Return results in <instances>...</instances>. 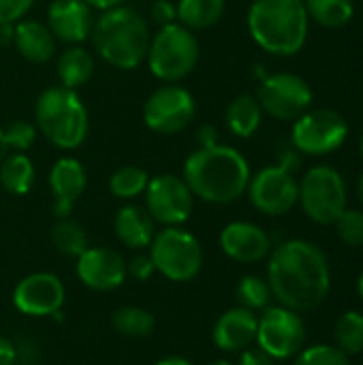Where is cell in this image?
<instances>
[{"label":"cell","mask_w":363,"mask_h":365,"mask_svg":"<svg viewBox=\"0 0 363 365\" xmlns=\"http://www.w3.org/2000/svg\"><path fill=\"white\" fill-rule=\"evenodd\" d=\"M111 325L118 334H122L126 338H148V336H152V331L156 327V319L145 308L124 306L111 314Z\"/></svg>","instance_id":"obj_29"},{"label":"cell","mask_w":363,"mask_h":365,"mask_svg":"<svg viewBox=\"0 0 363 365\" xmlns=\"http://www.w3.org/2000/svg\"><path fill=\"white\" fill-rule=\"evenodd\" d=\"M334 336H336V346H338L344 355H349V357L359 355L363 351L362 312H355V310L344 312V314L336 321Z\"/></svg>","instance_id":"obj_31"},{"label":"cell","mask_w":363,"mask_h":365,"mask_svg":"<svg viewBox=\"0 0 363 365\" xmlns=\"http://www.w3.org/2000/svg\"><path fill=\"white\" fill-rule=\"evenodd\" d=\"M148 255L154 269L171 282H190L203 267V248L184 227H163L156 231Z\"/></svg>","instance_id":"obj_7"},{"label":"cell","mask_w":363,"mask_h":365,"mask_svg":"<svg viewBox=\"0 0 363 365\" xmlns=\"http://www.w3.org/2000/svg\"><path fill=\"white\" fill-rule=\"evenodd\" d=\"M148 182H150V175L145 169L135 167V165H126V167H120L111 173L109 190L120 201H133L145 192Z\"/></svg>","instance_id":"obj_30"},{"label":"cell","mask_w":363,"mask_h":365,"mask_svg":"<svg viewBox=\"0 0 363 365\" xmlns=\"http://www.w3.org/2000/svg\"><path fill=\"white\" fill-rule=\"evenodd\" d=\"M304 214L323 227L334 225L347 210V184L340 171L329 165L308 169L300 182V201Z\"/></svg>","instance_id":"obj_8"},{"label":"cell","mask_w":363,"mask_h":365,"mask_svg":"<svg viewBox=\"0 0 363 365\" xmlns=\"http://www.w3.org/2000/svg\"><path fill=\"white\" fill-rule=\"evenodd\" d=\"M17 361V349L9 338L0 336V365H15Z\"/></svg>","instance_id":"obj_40"},{"label":"cell","mask_w":363,"mask_h":365,"mask_svg":"<svg viewBox=\"0 0 363 365\" xmlns=\"http://www.w3.org/2000/svg\"><path fill=\"white\" fill-rule=\"evenodd\" d=\"M225 120H227V128L231 135H235L240 139H248L259 130L261 120H263V109H261L257 96L240 94L229 103Z\"/></svg>","instance_id":"obj_24"},{"label":"cell","mask_w":363,"mask_h":365,"mask_svg":"<svg viewBox=\"0 0 363 365\" xmlns=\"http://www.w3.org/2000/svg\"><path fill=\"white\" fill-rule=\"evenodd\" d=\"M36 139V126L26 120H15L4 128V141L9 152H28Z\"/></svg>","instance_id":"obj_35"},{"label":"cell","mask_w":363,"mask_h":365,"mask_svg":"<svg viewBox=\"0 0 363 365\" xmlns=\"http://www.w3.org/2000/svg\"><path fill=\"white\" fill-rule=\"evenodd\" d=\"M210 365H233L231 361H227V359H216V361H212Z\"/></svg>","instance_id":"obj_47"},{"label":"cell","mask_w":363,"mask_h":365,"mask_svg":"<svg viewBox=\"0 0 363 365\" xmlns=\"http://www.w3.org/2000/svg\"><path fill=\"white\" fill-rule=\"evenodd\" d=\"M88 186V173L83 165L73 156H62L53 163L49 171V188L53 195V216L71 218V212L77 203V199L83 195Z\"/></svg>","instance_id":"obj_18"},{"label":"cell","mask_w":363,"mask_h":365,"mask_svg":"<svg viewBox=\"0 0 363 365\" xmlns=\"http://www.w3.org/2000/svg\"><path fill=\"white\" fill-rule=\"evenodd\" d=\"M126 274H128L131 278L139 280V282L150 280V278L156 274V269H154V263H152L150 255H137V257H133V259H131V263H126Z\"/></svg>","instance_id":"obj_37"},{"label":"cell","mask_w":363,"mask_h":365,"mask_svg":"<svg viewBox=\"0 0 363 365\" xmlns=\"http://www.w3.org/2000/svg\"><path fill=\"white\" fill-rule=\"evenodd\" d=\"M152 19L158 28L178 21V9L171 0H156L152 4Z\"/></svg>","instance_id":"obj_38"},{"label":"cell","mask_w":363,"mask_h":365,"mask_svg":"<svg viewBox=\"0 0 363 365\" xmlns=\"http://www.w3.org/2000/svg\"><path fill=\"white\" fill-rule=\"evenodd\" d=\"M357 199H359V203L363 205V173L362 178H359V182H357Z\"/></svg>","instance_id":"obj_46"},{"label":"cell","mask_w":363,"mask_h":365,"mask_svg":"<svg viewBox=\"0 0 363 365\" xmlns=\"http://www.w3.org/2000/svg\"><path fill=\"white\" fill-rule=\"evenodd\" d=\"M34 0H0V24H17L28 15Z\"/></svg>","instance_id":"obj_36"},{"label":"cell","mask_w":363,"mask_h":365,"mask_svg":"<svg viewBox=\"0 0 363 365\" xmlns=\"http://www.w3.org/2000/svg\"><path fill=\"white\" fill-rule=\"evenodd\" d=\"M255 342L274 361L291 359L306 344V325L300 312L285 306H267L259 317Z\"/></svg>","instance_id":"obj_11"},{"label":"cell","mask_w":363,"mask_h":365,"mask_svg":"<svg viewBox=\"0 0 363 365\" xmlns=\"http://www.w3.org/2000/svg\"><path fill=\"white\" fill-rule=\"evenodd\" d=\"M246 192L257 212L265 216H285L300 201V182L293 171L282 165H270L250 175Z\"/></svg>","instance_id":"obj_13"},{"label":"cell","mask_w":363,"mask_h":365,"mask_svg":"<svg viewBox=\"0 0 363 365\" xmlns=\"http://www.w3.org/2000/svg\"><path fill=\"white\" fill-rule=\"evenodd\" d=\"M257 327L259 317L244 306H235L218 317L212 329V340L216 349L225 353H242L257 340Z\"/></svg>","instance_id":"obj_20"},{"label":"cell","mask_w":363,"mask_h":365,"mask_svg":"<svg viewBox=\"0 0 363 365\" xmlns=\"http://www.w3.org/2000/svg\"><path fill=\"white\" fill-rule=\"evenodd\" d=\"M197 103L190 90L178 83L156 88L143 105V122L156 135H178L195 118Z\"/></svg>","instance_id":"obj_12"},{"label":"cell","mask_w":363,"mask_h":365,"mask_svg":"<svg viewBox=\"0 0 363 365\" xmlns=\"http://www.w3.org/2000/svg\"><path fill=\"white\" fill-rule=\"evenodd\" d=\"M51 244L53 248L64 255V257H73L77 259L81 252H86L90 248V240L88 233L83 231V227L71 218H60L53 227H51Z\"/></svg>","instance_id":"obj_28"},{"label":"cell","mask_w":363,"mask_h":365,"mask_svg":"<svg viewBox=\"0 0 363 365\" xmlns=\"http://www.w3.org/2000/svg\"><path fill=\"white\" fill-rule=\"evenodd\" d=\"M308 19L323 28H342L355 15L353 0H304Z\"/></svg>","instance_id":"obj_27"},{"label":"cell","mask_w":363,"mask_h":365,"mask_svg":"<svg viewBox=\"0 0 363 365\" xmlns=\"http://www.w3.org/2000/svg\"><path fill=\"white\" fill-rule=\"evenodd\" d=\"M9 154V148H6V141H4V128H0V163L6 158Z\"/></svg>","instance_id":"obj_45"},{"label":"cell","mask_w":363,"mask_h":365,"mask_svg":"<svg viewBox=\"0 0 363 365\" xmlns=\"http://www.w3.org/2000/svg\"><path fill=\"white\" fill-rule=\"evenodd\" d=\"M56 75L60 79V86L77 90L83 83H88L94 75V58L88 49L81 45H71L66 51L60 53L56 62Z\"/></svg>","instance_id":"obj_23"},{"label":"cell","mask_w":363,"mask_h":365,"mask_svg":"<svg viewBox=\"0 0 363 365\" xmlns=\"http://www.w3.org/2000/svg\"><path fill=\"white\" fill-rule=\"evenodd\" d=\"M154 365H195L190 359H186V357H163V359H158Z\"/></svg>","instance_id":"obj_44"},{"label":"cell","mask_w":363,"mask_h":365,"mask_svg":"<svg viewBox=\"0 0 363 365\" xmlns=\"http://www.w3.org/2000/svg\"><path fill=\"white\" fill-rule=\"evenodd\" d=\"M56 36L47 24L36 19H19L13 32V45L17 47L19 56L28 62L43 64L49 62L56 53Z\"/></svg>","instance_id":"obj_22"},{"label":"cell","mask_w":363,"mask_h":365,"mask_svg":"<svg viewBox=\"0 0 363 365\" xmlns=\"http://www.w3.org/2000/svg\"><path fill=\"white\" fill-rule=\"evenodd\" d=\"M250 165L244 154L231 145H199L184 160V182L190 192L212 205H227L246 195Z\"/></svg>","instance_id":"obj_2"},{"label":"cell","mask_w":363,"mask_h":365,"mask_svg":"<svg viewBox=\"0 0 363 365\" xmlns=\"http://www.w3.org/2000/svg\"><path fill=\"white\" fill-rule=\"evenodd\" d=\"M145 210L156 225L163 227H182L195 210V195L190 192L184 178L163 173L150 178L143 192Z\"/></svg>","instance_id":"obj_14"},{"label":"cell","mask_w":363,"mask_h":365,"mask_svg":"<svg viewBox=\"0 0 363 365\" xmlns=\"http://www.w3.org/2000/svg\"><path fill=\"white\" fill-rule=\"evenodd\" d=\"M237 365H274V359L265 351H261L259 346L257 349L248 346V349L242 351Z\"/></svg>","instance_id":"obj_39"},{"label":"cell","mask_w":363,"mask_h":365,"mask_svg":"<svg viewBox=\"0 0 363 365\" xmlns=\"http://www.w3.org/2000/svg\"><path fill=\"white\" fill-rule=\"evenodd\" d=\"M257 101L274 120L291 122L304 115L315 101L310 83L295 73H276L261 79L257 88Z\"/></svg>","instance_id":"obj_10"},{"label":"cell","mask_w":363,"mask_h":365,"mask_svg":"<svg viewBox=\"0 0 363 365\" xmlns=\"http://www.w3.org/2000/svg\"><path fill=\"white\" fill-rule=\"evenodd\" d=\"M36 130L58 150H77L90 128L88 109L77 90L64 86L45 88L34 105Z\"/></svg>","instance_id":"obj_5"},{"label":"cell","mask_w":363,"mask_h":365,"mask_svg":"<svg viewBox=\"0 0 363 365\" xmlns=\"http://www.w3.org/2000/svg\"><path fill=\"white\" fill-rule=\"evenodd\" d=\"M178 21L188 30H205L225 15V0H180L175 4Z\"/></svg>","instance_id":"obj_26"},{"label":"cell","mask_w":363,"mask_h":365,"mask_svg":"<svg viewBox=\"0 0 363 365\" xmlns=\"http://www.w3.org/2000/svg\"><path fill=\"white\" fill-rule=\"evenodd\" d=\"M90 38L98 56L113 68L133 71L137 68L150 47V28L145 19L131 6H113L101 11L94 19Z\"/></svg>","instance_id":"obj_3"},{"label":"cell","mask_w":363,"mask_h":365,"mask_svg":"<svg viewBox=\"0 0 363 365\" xmlns=\"http://www.w3.org/2000/svg\"><path fill=\"white\" fill-rule=\"evenodd\" d=\"M293 365H351V361H349V355H344L338 346L315 344V346L302 349L295 355Z\"/></svg>","instance_id":"obj_33"},{"label":"cell","mask_w":363,"mask_h":365,"mask_svg":"<svg viewBox=\"0 0 363 365\" xmlns=\"http://www.w3.org/2000/svg\"><path fill=\"white\" fill-rule=\"evenodd\" d=\"M357 291H359V297L363 299V274L362 278H359V284H357Z\"/></svg>","instance_id":"obj_48"},{"label":"cell","mask_w":363,"mask_h":365,"mask_svg":"<svg viewBox=\"0 0 363 365\" xmlns=\"http://www.w3.org/2000/svg\"><path fill=\"white\" fill-rule=\"evenodd\" d=\"M199 145L203 148V145H216L218 143V130L214 128V126H201V130H199Z\"/></svg>","instance_id":"obj_41"},{"label":"cell","mask_w":363,"mask_h":365,"mask_svg":"<svg viewBox=\"0 0 363 365\" xmlns=\"http://www.w3.org/2000/svg\"><path fill=\"white\" fill-rule=\"evenodd\" d=\"M15 24H0V43H13Z\"/></svg>","instance_id":"obj_43"},{"label":"cell","mask_w":363,"mask_h":365,"mask_svg":"<svg viewBox=\"0 0 363 365\" xmlns=\"http://www.w3.org/2000/svg\"><path fill=\"white\" fill-rule=\"evenodd\" d=\"M113 231H116V237L126 248L143 250L152 244V240L156 235V222L152 220V216L148 214L145 207L128 203L116 212Z\"/></svg>","instance_id":"obj_21"},{"label":"cell","mask_w":363,"mask_h":365,"mask_svg":"<svg viewBox=\"0 0 363 365\" xmlns=\"http://www.w3.org/2000/svg\"><path fill=\"white\" fill-rule=\"evenodd\" d=\"M92 9H98V11H109L113 6H120L124 0H86Z\"/></svg>","instance_id":"obj_42"},{"label":"cell","mask_w":363,"mask_h":365,"mask_svg":"<svg viewBox=\"0 0 363 365\" xmlns=\"http://www.w3.org/2000/svg\"><path fill=\"white\" fill-rule=\"evenodd\" d=\"M334 225H336L338 237L349 248H363V212L344 210Z\"/></svg>","instance_id":"obj_34"},{"label":"cell","mask_w":363,"mask_h":365,"mask_svg":"<svg viewBox=\"0 0 363 365\" xmlns=\"http://www.w3.org/2000/svg\"><path fill=\"white\" fill-rule=\"evenodd\" d=\"M11 299L15 310L26 317H60L66 291L56 274L36 272L15 284Z\"/></svg>","instance_id":"obj_15"},{"label":"cell","mask_w":363,"mask_h":365,"mask_svg":"<svg viewBox=\"0 0 363 365\" xmlns=\"http://www.w3.org/2000/svg\"><path fill=\"white\" fill-rule=\"evenodd\" d=\"M304 0H255L248 9L252 41L272 56H295L308 38Z\"/></svg>","instance_id":"obj_4"},{"label":"cell","mask_w":363,"mask_h":365,"mask_svg":"<svg viewBox=\"0 0 363 365\" xmlns=\"http://www.w3.org/2000/svg\"><path fill=\"white\" fill-rule=\"evenodd\" d=\"M220 250L237 263H259L272 252L270 235L255 222L235 220L220 231Z\"/></svg>","instance_id":"obj_17"},{"label":"cell","mask_w":363,"mask_h":365,"mask_svg":"<svg viewBox=\"0 0 363 365\" xmlns=\"http://www.w3.org/2000/svg\"><path fill=\"white\" fill-rule=\"evenodd\" d=\"M349 124L336 109H308L300 115L291 130V143L300 154L327 156L344 145Z\"/></svg>","instance_id":"obj_9"},{"label":"cell","mask_w":363,"mask_h":365,"mask_svg":"<svg viewBox=\"0 0 363 365\" xmlns=\"http://www.w3.org/2000/svg\"><path fill=\"white\" fill-rule=\"evenodd\" d=\"M267 284L280 306L295 312H310L329 295V261L317 244L287 240L270 252Z\"/></svg>","instance_id":"obj_1"},{"label":"cell","mask_w":363,"mask_h":365,"mask_svg":"<svg viewBox=\"0 0 363 365\" xmlns=\"http://www.w3.org/2000/svg\"><path fill=\"white\" fill-rule=\"evenodd\" d=\"M77 278L83 287L98 291V293H109L120 289L128 274H126V261L124 257L113 250V248H88L77 257L75 265Z\"/></svg>","instance_id":"obj_16"},{"label":"cell","mask_w":363,"mask_h":365,"mask_svg":"<svg viewBox=\"0 0 363 365\" xmlns=\"http://www.w3.org/2000/svg\"><path fill=\"white\" fill-rule=\"evenodd\" d=\"M359 152H362V156H363V130H362V135H359Z\"/></svg>","instance_id":"obj_49"},{"label":"cell","mask_w":363,"mask_h":365,"mask_svg":"<svg viewBox=\"0 0 363 365\" xmlns=\"http://www.w3.org/2000/svg\"><path fill=\"white\" fill-rule=\"evenodd\" d=\"M199 56L201 47L193 30L175 21L158 28L150 38L145 62L156 79L163 83H178L197 68Z\"/></svg>","instance_id":"obj_6"},{"label":"cell","mask_w":363,"mask_h":365,"mask_svg":"<svg viewBox=\"0 0 363 365\" xmlns=\"http://www.w3.org/2000/svg\"><path fill=\"white\" fill-rule=\"evenodd\" d=\"M235 297H237L240 306H244L252 312L265 310L272 302V289H270L267 280H263L259 276H244L235 287Z\"/></svg>","instance_id":"obj_32"},{"label":"cell","mask_w":363,"mask_h":365,"mask_svg":"<svg viewBox=\"0 0 363 365\" xmlns=\"http://www.w3.org/2000/svg\"><path fill=\"white\" fill-rule=\"evenodd\" d=\"M47 26L56 38L79 45L92 32V6L86 0H53L47 9Z\"/></svg>","instance_id":"obj_19"},{"label":"cell","mask_w":363,"mask_h":365,"mask_svg":"<svg viewBox=\"0 0 363 365\" xmlns=\"http://www.w3.org/2000/svg\"><path fill=\"white\" fill-rule=\"evenodd\" d=\"M34 165L24 152L6 154L0 163V184L9 195H28L34 184Z\"/></svg>","instance_id":"obj_25"}]
</instances>
